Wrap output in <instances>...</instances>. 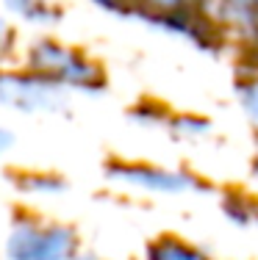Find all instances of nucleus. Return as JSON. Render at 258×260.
<instances>
[{
    "label": "nucleus",
    "mask_w": 258,
    "mask_h": 260,
    "mask_svg": "<svg viewBox=\"0 0 258 260\" xmlns=\"http://www.w3.org/2000/svg\"><path fill=\"white\" fill-rule=\"evenodd\" d=\"M114 177H122L128 183H136L142 188H150V191H167V194H175V191H183V188H194V177L192 175H183V172H164V169H156V166H117L114 169Z\"/></svg>",
    "instance_id": "nucleus-4"
},
{
    "label": "nucleus",
    "mask_w": 258,
    "mask_h": 260,
    "mask_svg": "<svg viewBox=\"0 0 258 260\" xmlns=\"http://www.w3.org/2000/svg\"><path fill=\"white\" fill-rule=\"evenodd\" d=\"M242 100H244V105H247L250 116L258 122V80L255 78L250 80V83L242 86Z\"/></svg>",
    "instance_id": "nucleus-7"
},
{
    "label": "nucleus",
    "mask_w": 258,
    "mask_h": 260,
    "mask_svg": "<svg viewBox=\"0 0 258 260\" xmlns=\"http://www.w3.org/2000/svg\"><path fill=\"white\" fill-rule=\"evenodd\" d=\"M28 70L56 86H78V89H100L103 72L95 61L83 58L78 50L42 39L28 53Z\"/></svg>",
    "instance_id": "nucleus-1"
},
{
    "label": "nucleus",
    "mask_w": 258,
    "mask_h": 260,
    "mask_svg": "<svg viewBox=\"0 0 258 260\" xmlns=\"http://www.w3.org/2000/svg\"><path fill=\"white\" fill-rule=\"evenodd\" d=\"M253 166H255V172H258V158H255V164H253Z\"/></svg>",
    "instance_id": "nucleus-11"
},
{
    "label": "nucleus",
    "mask_w": 258,
    "mask_h": 260,
    "mask_svg": "<svg viewBox=\"0 0 258 260\" xmlns=\"http://www.w3.org/2000/svg\"><path fill=\"white\" fill-rule=\"evenodd\" d=\"M147 260H211V257L203 255L197 246L175 238V235H164V238L153 241L147 246Z\"/></svg>",
    "instance_id": "nucleus-5"
},
{
    "label": "nucleus",
    "mask_w": 258,
    "mask_h": 260,
    "mask_svg": "<svg viewBox=\"0 0 258 260\" xmlns=\"http://www.w3.org/2000/svg\"><path fill=\"white\" fill-rule=\"evenodd\" d=\"M9 6L22 17H28L31 22H53L50 17L59 14V9L50 6V0H9Z\"/></svg>",
    "instance_id": "nucleus-6"
},
{
    "label": "nucleus",
    "mask_w": 258,
    "mask_h": 260,
    "mask_svg": "<svg viewBox=\"0 0 258 260\" xmlns=\"http://www.w3.org/2000/svg\"><path fill=\"white\" fill-rule=\"evenodd\" d=\"M11 50H14V30L0 20V61H3Z\"/></svg>",
    "instance_id": "nucleus-8"
},
{
    "label": "nucleus",
    "mask_w": 258,
    "mask_h": 260,
    "mask_svg": "<svg viewBox=\"0 0 258 260\" xmlns=\"http://www.w3.org/2000/svg\"><path fill=\"white\" fill-rule=\"evenodd\" d=\"M78 260H95V257H78Z\"/></svg>",
    "instance_id": "nucleus-10"
},
{
    "label": "nucleus",
    "mask_w": 258,
    "mask_h": 260,
    "mask_svg": "<svg viewBox=\"0 0 258 260\" xmlns=\"http://www.w3.org/2000/svg\"><path fill=\"white\" fill-rule=\"evenodd\" d=\"M56 83L34 75V72H0V100L14 105L20 111H36V108H53L56 100Z\"/></svg>",
    "instance_id": "nucleus-3"
},
{
    "label": "nucleus",
    "mask_w": 258,
    "mask_h": 260,
    "mask_svg": "<svg viewBox=\"0 0 258 260\" xmlns=\"http://www.w3.org/2000/svg\"><path fill=\"white\" fill-rule=\"evenodd\" d=\"M11 141H14V139H11V133H9V130L0 127V152H3L6 147H11Z\"/></svg>",
    "instance_id": "nucleus-9"
},
{
    "label": "nucleus",
    "mask_w": 258,
    "mask_h": 260,
    "mask_svg": "<svg viewBox=\"0 0 258 260\" xmlns=\"http://www.w3.org/2000/svg\"><path fill=\"white\" fill-rule=\"evenodd\" d=\"M78 238L64 224H42L22 219L14 224L9 238L11 260H75Z\"/></svg>",
    "instance_id": "nucleus-2"
}]
</instances>
